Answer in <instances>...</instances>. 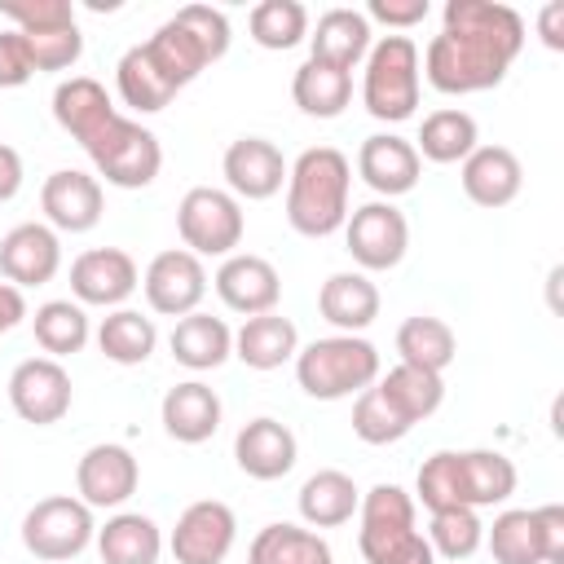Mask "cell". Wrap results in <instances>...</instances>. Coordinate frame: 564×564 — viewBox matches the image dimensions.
Instances as JSON below:
<instances>
[{"label": "cell", "mask_w": 564, "mask_h": 564, "mask_svg": "<svg viewBox=\"0 0 564 564\" xmlns=\"http://www.w3.org/2000/svg\"><path fill=\"white\" fill-rule=\"evenodd\" d=\"M291 97L304 115L313 119H335L344 115V106L352 101V75L339 70V66H326V62H304L291 79Z\"/></svg>", "instance_id": "35"}, {"label": "cell", "mask_w": 564, "mask_h": 564, "mask_svg": "<svg viewBox=\"0 0 564 564\" xmlns=\"http://www.w3.org/2000/svg\"><path fill=\"white\" fill-rule=\"evenodd\" d=\"M247 26L260 48L282 53V48H295L300 40H308V9L300 0H260L251 9Z\"/></svg>", "instance_id": "40"}, {"label": "cell", "mask_w": 564, "mask_h": 564, "mask_svg": "<svg viewBox=\"0 0 564 564\" xmlns=\"http://www.w3.org/2000/svg\"><path fill=\"white\" fill-rule=\"evenodd\" d=\"M414 498L427 511L463 507V494H458V449H436L432 458H423L419 480H414Z\"/></svg>", "instance_id": "44"}, {"label": "cell", "mask_w": 564, "mask_h": 564, "mask_svg": "<svg viewBox=\"0 0 564 564\" xmlns=\"http://www.w3.org/2000/svg\"><path fill=\"white\" fill-rule=\"evenodd\" d=\"M458 181L476 207H507L524 185V167H520L516 150H507V145H476L463 159Z\"/></svg>", "instance_id": "21"}, {"label": "cell", "mask_w": 564, "mask_h": 564, "mask_svg": "<svg viewBox=\"0 0 564 564\" xmlns=\"http://www.w3.org/2000/svg\"><path fill=\"white\" fill-rule=\"evenodd\" d=\"M31 75H35V66H31V53H26L22 31L18 26L0 31V88H22Z\"/></svg>", "instance_id": "48"}, {"label": "cell", "mask_w": 564, "mask_h": 564, "mask_svg": "<svg viewBox=\"0 0 564 564\" xmlns=\"http://www.w3.org/2000/svg\"><path fill=\"white\" fill-rule=\"evenodd\" d=\"M141 286L137 260L123 247H93L75 256L70 264V291L75 304H97V308H123V300Z\"/></svg>", "instance_id": "14"}, {"label": "cell", "mask_w": 564, "mask_h": 564, "mask_svg": "<svg viewBox=\"0 0 564 564\" xmlns=\"http://www.w3.org/2000/svg\"><path fill=\"white\" fill-rule=\"evenodd\" d=\"M352 163L335 145H308L286 167V220L304 238H326L348 220Z\"/></svg>", "instance_id": "2"}, {"label": "cell", "mask_w": 564, "mask_h": 564, "mask_svg": "<svg viewBox=\"0 0 564 564\" xmlns=\"http://www.w3.org/2000/svg\"><path fill=\"white\" fill-rule=\"evenodd\" d=\"M234 538H238L234 511L220 498H198L181 511L167 546L176 564H225V555L234 551Z\"/></svg>", "instance_id": "12"}, {"label": "cell", "mask_w": 564, "mask_h": 564, "mask_svg": "<svg viewBox=\"0 0 564 564\" xmlns=\"http://www.w3.org/2000/svg\"><path fill=\"white\" fill-rule=\"evenodd\" d=\"M159 419H163V432L181 445H203L216 436L220 427V397L216 388H207L203 379H185L176 388H167L163 405H159Z\"/></svg>", "instance_id": "22"}, {"label": "cell", "mask_w": 564, "mask_h": 564, "mask_svg": "<svg viewBox=\"0 0 564 564\" xmlns=\"http://www.w3.org/2000/svg\"><path fill=\"white\" fill-rule=\"evenodd\" d=\"M97 555L101 564H159L163 533L141 511H119L97 529Z\"/></svg>", "instance_id": "30"}, {"label": "cell", "mask_w": 564, "mask_h": 564, "mask_svg": "<svg viewBox=\"0 0 564 564\" xmlns=\"http://www.w3.org/2000/svg\"><path fill=\"white\" fill-rule=\"evenodd\" d=\"M375 388L388 397V405L414 427L423 419H432L445 401V379L441 375H427V370H414V366H392L383 379H375Z\"/></svg>", "instance_id": "34"}, {"label": "cell", "mask_w": 564, "mask_h": 564, "mask_svg": "<svg viewBox=\"0 0 564 564\" xmlns=\"http://www.w3.org/2000/svg\"><path fill=\"white\" fill-rule=\"evenodd\" d=\"M480 132H476V119L458 106H445V110H432L419 128V159L427 163H463L471 150H476Z\"/></svg>", "instance_id": "36"}, {"label": "cell", "mask_w": 564, "mask_h": 564, "mask_svg": "<svg viewBox=\"0 0 564 564\" xmlns=\"http://www.w3.org/2000/svg\"><path fill=\"white\" fill-rule=\"evenodd\" d=\"M286 167L291 163L282 159V150L269 137H238L225 150V163H220L229 194L234 198H251V203L273 198L286 185Z\"/></svg>", "instance_id": "17"}, {"label": "cell", "mask_w": 564, "mask_h": 564, "mask_svg": "<svg viewBox=\"0 0 564 564\" xmlns=\"http://www.w3.org/2000/svg\"><path fill=\"white\" fill-rule=\"evenodd\" d=\"M489 555H494V564H542L533 511H524V507L502 511L489 529Z\"/></svg>", "instance_id": "41"}, {"label": "cell", "mask_w": 564, "mask_h": 564, "mask_svg": "<svg viewBox=\"0 0 564 564\" xmlns=\"http://www.w3.org/2000/svg\"><path fill=\"white\" fill-rule=\"evenodd\" d=\"M172 18L203 44V53H207L212 62H220V57L229 53V18H225L220 9H212V4H185V9H176Z\"/></svg>", "instance_id": "46"}, {"label": "cell", "mask_w": 564, "mask_h": 564, "mask_svg": "<svg viewBox=\"0 0 564 564\" xmlns=\"http://www.w3.org/2000/svg\"><path fill=\"white\" fill-rule=\"evenodd\" d=\"M295 379L313 401H344L379 379V348L361 335H326L295 352Z\"/></svg>", "instance_id": "4"}, {"label": "cell", "mask_w": 564, "mask_h": 564, "mask_svg": "<svg viewBox=\"0 0 564 564\" xmlns=\"http://www.w3.org/2000/svg\"><path fill=\"white\" fill-rule=\"evenodd\" d=\"M93 538H97L93 507L79 502L75 494L40 498V502L22 516V546H26L35 560H75Z\"/></svg>", "instance_id": "8"}, {"label": "cell", "mask_w": 564, "mask_h": 564, "mask_svg": "<svg viewBox=\"0 0 564 564\" xmlns=\"http://www.w3.org/2000/svg\"><path fill=\"white\" fill-rule=\"evenodd\" d=\"M352 432H357V441H366V445H392V441H401L405 432H410V423L388 405V397L370 383L366 392H357V401H352Z\"/></svg>", "instance_id": "43"}, {"label": "cell", "mask_w": 564, "mask_h": 564, "mask_svg": "<svg viewBox=\"0 0 564 564\" xmlns=\"http://www.w3.org/2000/svg\"><path fill=\"white\" fill-rule=\"evenodd\" d=\"M0 13L9 22H18V31L75 26V4L70 0H0Z\"/></svg>", "instance_id": "47"}, {"label": "cell", "mask_w": 564, "mask_h": 564, "mask_svg": "<svg viewBox=\"0 0 564 564\" xmlns=\"http://www.w3.org/2000/svg\"><path fill=\"white\" fill-rule=\"evenodd\" d=\"M247 564H335L330 546L317 529H300V524H264L251 538Z\"/></svg>", "instance_id": "33"}, {"label": "cell", "mask_w": 564, "mask_h": 564, "mask_svg": "<svg viewBox=\"0 0 564 564\" xmlns=\"http://www.w3.org/2000/svg\"><path fill=\"white\" fill-rule=\"evenodd\" d=\"M145 304L163 317H185V313H198L203 295H207V269L194 251L185 247H172V251H159L150 264H145Z\"/></svg>", "instance_id": "11"}, {"label": "cell", "mask_w": 564, "mask_h": 564, "mask_svg": "<svg viewBox=\"0 0 564 564\" xmlns=\"http://www.w3.org/2000/svg\"><path fill=\"white\" fill-rule=\"evenodd\" d=\"M419 172H423V159H419L414 141H405V137H397V132H375V137H366L361 150H357V176H361L375 194H383L388 203H392L397 194H410V189L419 185Z\"/></svg>", "instance_id": "19"}, {"label": "cell", "mask_w": 564, "mask_h": 564, "mask_svg": "<svg viewBox=\"0 0 564 564\" xmlns=\"http://www.w3.org/2000/svg\"><path fill=\"white\" fill-rule=\"evenodd\" d=\"M397 357H401V366L441 375V370L458 357V339H454L449 322L419 313V317H405V322L397 326Z\"/></svg>", "instance_id": "32"}, {"label": "cell", "mask_w": 564, "mask_h": 564, "mask_svg": "<svg viewBox=\"0 0 564 564\" xmlns=\"http://www.w3.org/2000/svg\"><path fill=\"white\" fill-rule=\"evenodd\" d=\"M115 115H119V110H115L110 93H106L93 75H70V79H62V84L53 88V119H57V128L70 132L79 145H88Z\"/></svg>", "instance_id": "23"}, {"label": "cell", "mask_w": 564, "mask_h": 564, "mask_svg": "<svg viewBox=\"0 0 564 564\" xmlns=\"http://www.w3.org/2000/svg\"><path fill=\"white\" fill-rule=\"evenodd\" d=\"M40 207H44L48 229L88 234V229L101 220L106 194H101V181H97L93 172L57 167V172H48V181L40 185Z\"/></svg>", "instance_id": "15"}, {"label": "cell", "mask_w": 564, "mask_h": 564, "mask_svg": "<svg viewBox=\"0 0 564 564\" xmlns=\"http://www.w3.org/2000/svg\"><path fill=\"white\" fill-rule=\"evenodd\" d=\"M137 480H141V467L132 449L115 441L88 445L75 463V494L88 507H123L137 494Z\"/></svg>", "instance_id": "13"}, {"label": "cell", "mask_w": 564, "mask_h": 564, "mask_svg": "<svg viewBox=\"0 0 564 564\" xmlns=\"http://www.w3.org/2000/svg\"><path fill=\"white\" fill-rule=\"evenodd\" d=\"M357 516V551L366 564H436L427 538L414 529V498L401 485L366 489Z\"/></svg>", "instance_id": "3"}, {"label": "cell", "mask_w": 564, "mask_h": 564, "mask_svg": "<svg viewBox=\"0 0 564 564\" xmlns=\"http://www.w3.org/2000/svg\"><path fill=\"white\" fill-rule=\"evenodd\" d=\"M242 203L229 189L216 185H194L185 189L181 207H176V234L185 242V251L203 256H234V247L242 242Z\"/></svg>", "instance_id": "7"}, {"label": "cell", "mask_w": 564, "mask_h": 564, "mask_svg": "<svg viewBox=\"0 0 564 564\" xmlns=\"http://www.w3.org/2000/svg\"><path fill=\"white\" fill-rule=\"evenodd\" d=\"M520 48H524V18L511 4L449 0L441 35H432L423 53V70L436 93L467 97L502 84Z\"/></svg>", "instance_id": "1"}, {"label": "cell", "mask_w": 564, "mask_h": 564, "mask_svg": "<svg viewBox=\"0 0 564 564\" xmlns=\"http://www.w3.org/2000/svg\"><path fill=\"white\" fill-rule=\"evenodd\" d=\"M485 542V524L471 507H445V511H432V524H427V546L432 555H445V560H467L476 555V546Z\"/></svg>", "instance_id": "42"}, {"label": "cell", "mask_w": 564, "mask_h": 564, "mask_svg": "<svg viewBox=\"0 0 564 564\" xmlns=\"http://www.w3.org/2000/svg\"><path fill=\"white\" fill-rule=\"evenodd\" d=\"M57 269H62L57 229H48L40 220H22L0 238V273L18 291L22 286H44L48 278H57Z\"/></svg>", "instance_id": "16"}, {"label": "cell", "mask_w": 564, "mask_h": 564, "mask_svg": "<svg viewBox=\"0 0 564 564\" xmlns=\"http://www.w3.org/2000/svg\"><path fill=\"white\" fill-rule=\"evenodd\" d=\"M84 150H88L97 176H106V185H115V189H145L163 167L159 137L128 115H115Z\"/></svg>", "instance_id": "6"}, {"label": "cell", "mask_w": 564, "mask_h": 564, "mask_svg": "<svg viewBox=\"0 0 564 564\" xmlns=\"http://www.w3.org/2000/svg\"><path fill=\"white\" fill-rule=\"evenodd\" d=\"M167 348L185 370H216L225 357H234V330L225 326V317L185 313V317H176Z\"/></svg>", "instance_id": "27"}, {"label": "cell", "mask_w": 564, "mask_h": 564, "mask_svg": "<svg viewBox=\"0 0 564 564\" xmlns=\"http://www.w3.org/2000/svg\"><path fill=\"white\" fill-rule=\"evenodd\" d=\"M370 53V22L361 9H326L308 35V57L313 62H326V66H339L352 75L357 62H366Z\"/></svg>", "instance_id": "24"}, {"label": "cell", "mask_w": 564, "mask_h": 564, "mask_svg": "<svg viewBox=\"0 0 564 564\" xmlns=\"http://www.w3.org/2000/svg\"><path fill=\"white\" fill-rule=\"evenodd\" d=\"M154 344H159L154 317H145V313H137V308H115V313H106L101 326H97V348H101L106 361H115V366H141V361H150Z\"/></svg>", "instance_id": "37"}, {"label": "cell", "mask_w": 564, "mask_h": 564, "mask_svg": "<svg viewBox=\"0 0 564 564\" xmlns=\"http://www.w3.org/2000/svg\"><path fill=\"white\" fill-rule=\"evenodd\" d=\"M361 101L375 119L401 123L419 106V44L410 35H383L366 53Z\"/></svg>", "instance_id": "5"}, {"label": "cell", "mask_w": 564, "mask_h": 564, "mask_svg": "<svg viewBox=\"0 0 564 564\" xmlns=\"http://www.w3.org/2000/svg\"><path fill=\"white\" fill-rule=\"evenodd\" d=\"M317 308L339 335H357L379 317V286L357 269L352 273H330L317 291Z\"/></svg>", "instance_id": "25"}, {"label": "cell", "mask_w": 564, "mask_h": 564, "mask_svg": "<svg viewBox=\"0 0 564 564\" xmlns=\"http://www.w3.org/2000/svg\"><path fill=\"white\" fill-rule=\"evenodd\" d=\"M31 66L35 70H70L84 57V35L79 22L75 26H53V31H22Z\"/></svg>", "instance_id": "45"}, {"label": "cell", "mask_w": 564, "mask_h": 564, "mask_svg": "<svg viewBox=\"0 0 564 564\" xmlns=\"http://www.w3.org/2000/svg\"><path fill=\"white\" fill-rule=\"evenodd\" d=\"M9 405L22 423L48 427L62 423L70 410V375L53 357H26L9 375Z\"/></svg>", "instance_id": "10"}, {"label": "cell", "mask_w": 564, "mask_h": 564, "mask_svg": "<svg viewBox=\"0 0 564 564\" xmlns=\"http://www.w3.org/2000/svg\"><path fill=\"white\" fill-rule=\"evenodd\" d=\"M533 520H538L542 564H564V507H560V502L533 507Z\"/></svg>", "instance_id": "49"}, {"label": "cell", "mask_w": 564, "mask_h": 564, "mask_svg": "<svg viewBox=\"0 0 564 564\" xmlns=\"http://www.w3.org/2000/svg\"><path fill=\"white\" fill-rule=\"evenodd\" d=\"M383 22V26H397V31H410L427 18V0H370L366 4V22Z\"/></svg>", "instance_id": "50"}, {"label": "cell", "mask_w": 564, "mask_h": 564, "mask_svg": "<svg viewBox=\"0 0 564 564\" xmlns=\"http://www.w3.org/2000/svg\"><path fill=\"white\" fill-rule=\"evenodd\" d=\"M458 494L471 511L507 502L516 494V463L498 449H458Z\"/></svg>", "instance_id": "29"}, {"label": "cell", "mask_w": 564, "mask_h": 564, "mask_svg": "<svg viewBox=\"0 0 564 564\" xmlns=\"http://www.w3.org/2000/svg\"><path fill=\"white\" fill-rule=\"evenodd\" d=\"M141 48H145V57L154 62V70H159L176 93H181L185 84H194V79L203 75V66H212V57L203 53V44H198L176 18H167Z\"/></svg>", "instance_id": "31"}, {"label": "cell", "mask_w": 564, "mask_h": 564, "mask_svg": "<svg viewBox=\"0 0 564 564\" xmlns=\"http://www.w3.org/2000/svg\"><path fill=\"white\" fill-rule=\"evenodd\" d=\"M26 317V300L13 282H0V335H9L18 322Z\"/></svg>", "instance_id": "52"}, {"label": "cell", "mask_w": 564, "mask_h": 564, "mask_svg": "<svg viewBox=\"0 0 564 564\" xmlns=\"http://www.w3.org/2000/svg\"><path fill=\"white\" fill-rule=\"evenodd\" d=\"M31 330H35V344L53 361H62V357H70V352H79L88 344V313L75 300H48V304L35 308Z\"/></svg>", "instance_id": "38"}, {"label": "cell", "mask_w": 564, "mask_h": 564, "mask_svg": "<svg viewBox=\"0 0 564 564\" xmlns=\"http://www.w3.org/2000/svg\"><path fill=\"white\" fill-rule=\"evenodd\" d=\"M115 84H119L123 106H132L137 115H154V110H163V106L176 97V88L154 70V62L145 57L141 44H132V48L119 57V66H115Z\"/></svg>", "instance_id": "39"}, {"label": "cell", "mask_w": 564, "mask_h": 564, "mask_svg": "<svg viewBox=\"0 0 564 564\" xmlns=\"http://www.w3.org/2000/svg\"><path fill=\"white\" fill-rule=\"evenodd\" d=\"M300 352V330L291 317H282L278 308L273 313H256L238 326L234 335V357L251 370H278L282 361H291Z\"/></svg>", "instance_id": "26"}, {"label": "cell", "mask_w": 564, "mask_h": 564, "mask_svg": "<svg viewBox=\"0 0 564 564\" xmlns=\"http://www.w3.org/2000/svg\"><path fill=\"white\" fill-rule=\"evenodd\" d=\"M295 454H300L295 432L269 414L242 423L234 436V458L251 480H282L295 467Z\"/></svg>", "instance_id": "20"}, {"label": "cell", "mask_w": 564, "mask_h": 564, "mask_svg": "<svg viewBox=\"0 0 564 564\" xmlns=\"http://www.w3.org/2000/svg\"><path fill=\"white\" fill-rule=\"evenodd\" d=\"M22 189V154L0 141V203H9Z\"/></svg>", "instance_id": "51"}, {"label": "cell", "mask_w": 564, "mask_h": 564, "mask_svg": "<svg viewBox=\"0 0 564 564\" xmlns=\"http://www.w3.org/2000/svg\"><path fill=\"white\" fill-rule=\"evenodd\" d=\"M538 31H542V44L546 48H564V4L551 0L542 13H538Z\"/></svg>", "instance_id": "53"}, {"label": "cell", "mask_w": 564, "mask_h": 564, "mask_svg": "<svg viewBox=\"0 0 564 564\" xmlns=\"http://www.w3.org/2000/svg\"><path fill=\"white\" fill-rule=\"evenodd\" d=\"M357 502H361V489L352 485L348 471H335V467H322L300 485V516L308 529L348 524L357 516Z\"/></svg>", "instance_id": "28"}, {"label": "cell", "mask_w": 564, "mask_h": 564, "mask_svg": "<svg viewBox=\"0 0 564 564\" xmlns=\"http://www.w3.org/2000/svg\"><path fill=\"white\" fill-rule=\"evenodd\" d=\"M344 242H348V256L366 273H383V269H397L405 260L410 225L388 198H375V203H361L357 212H348Z\"/></svg>", "instance_id": "9"}, {"label": "cell", "mask_w": 564, "mask_h": 564, "mask_svg": "<svg viewBox=\"0 0 564 564\" xmlns=\"http://www.w3.org/2000/svg\"><path fill=\"white\" fill-rule=\"evenodd\" d=\"M216 295L225 308L256 317V313H273L282 300V278L264 256L251 251H234L225 256V264L216 269Z\"/></svg>", "instance_id": "18"}]
</instances>
